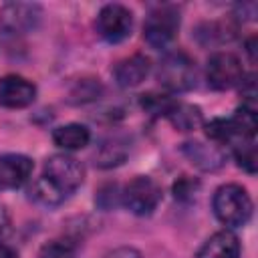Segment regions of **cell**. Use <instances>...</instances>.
Wrapping results in <instances>:
<instances>
[{
  "label": "cell",
  "mask_w": 258,
  "mask_h": 258,
  "mask_svg": "<svg viewBox=\"0 0 258 258\" xmlns=\"http://www.w3.org/2000/svg\"><path fill=\"white\" fill-rule=\"evenodd\" d=\"M85 179V167L79 159L56 153L44 161L42 175L32 185V196L44 206H58L62 204Z\"/></svg>",
  "instance_id": "cell-1"
},
{
  "label": "cell",
  "mask_w": 258,
  "mask_h": 258,
  "mask_svg": "<svg viewBox=\"0 0 258 258\" xmlns=\"http://www.w3.org/2000/svg\"><path fill=\"white\" fill-rule=\"evenodd\" d=\"M212 208H214L216 218L226 228H240L248 224V220L252 218V200L246 187L238 183L220 185L214 194Z\"/></svg>",
  "instance_id": "cell-2"
},
{
  "label": "cell",
  "mask_w": 258,
  "mask_h": 258,
  "mask_svg": "<svg viewBox=\"0 0 258 258\" xmlns=\"http://www.w3.org/2000/svg\"><path fill=\"white\" fill-rule=\"evenodd\" d=\"M196 79H198L196 62L189 54H185L181 50L167 52L157 67L159 85L171 93H185V91L194 89Z\"/></svg>",
  "instance_id": "cell-3"
},
{
  "label": "cell",
  "mask_w": 258,
  "mask_h": 258,
  "mask_svg": "<svg viewBox=\"0 0 258 258\" xmlns=\"http://www.w3.org/2000/svg\"><path fill=\"white\" fill-rule=\"evenodd\" d=\"M179 10L175 6H157L149 12L145 24H143V38L153 48H167L179 30Z\"/></svg>",
  "instance_id": "cell-4"
},
{
  "label": "cell",
  "mask_w": 258,
  "mask_h": 258,
  "mask_svg": "<svg viewBox=\"0 0 258 258\" xmlns=\"http://www.w3.org/2000/svg\"><path fill=\"white\" fill-rule=\"evenodd\" d=\"M121 198L125 208L135 216H149L161 202V187L153 177L137 175L125 185Z\"/></svg>",
  "instance_id": "cell-5"
},
{
  "label": "cell",
  "mask_w": 258,
  "mask_h": 258,
  "mask_svg": "<svg viewBox=\"0 0 258 258\" xmlns=\"http://www.w3.org/2000/svg\"><path fill=\"white\" fill-rule=\"evenodd\" d=\"M97 32L103 40L117 44L125 40L133 30V14L123 4H105L95 20Z\"/></svg>",
  "instance_id": "cell-6"
},
{
  "label": "cell",
  "mask_w": 258,
  "mask_h": 258,
  "mask_svg": "<svg viewBox=\"0 0 258 258\" xmlns=\"http://www.w3.org/2000/svg\"><path fill=\"white\" fill-rule=\"evenodd\" d=\"M208 85L216 91H226L244 81V69L236 54L232 52H214L206 64Z\"/></svg>",
  "instance_id": "cell-7"
},
{
  "label": "cell",
  "mask_w": 258,
  "mask_h": 258,
  "mask_svg": "<svg viewBox=\"0 0 258 258\" xmlns=\"http://www.w3.org/2000/svg\"><path fill=\"white\" fill-rule=\"evenodd\" d=\"M42 10L30 2H8L0 8V22L10 32H30L38 26Z\"/></svg>",
  "instance_id": "cell-8"
},
{
  "label": "cell",
  "mask_w": 258,
  "mask_h": 258,
  "mask_svg": "<svg viewBox=\"0 0 258 258\" xmlns=\"http://www.w3.org/2000/svg\"><path fill=\"white\" fill-rule=\"evenodd\" d=\"M36 97V87L32 81L20 75H6L0 79V105L8 109L28 107Z\"/></svg>",
  "instance_id": "cell-9"
},
{
  "label": "cell",
  "mask_w": 258,
  "mask_h": 258,
  "mask_svg": "<svg viewBox=\"0 0 258 258\" xmlns=\"http://www.w3.org/2000/svg\"><path fill=\"white\" fill-rule=\"evenodd\" d=\"M34 163L28 155L22 153H6L0 157V189H16L20 187L32 173Z\"/></svg>",
  "instance_id": "cell-10"
},
{
  "label": "cell",
  "mask_w": 258,
  "mask_h": 258,
  "mask_svg": "<svg viewBox=\"0 0 258 258\" xmlns=\"http://www.w3.org/2000/svg\"><path fill=\"white\" fill-rule=\"evenodd\" d=\"M149 58L145 54H131L123 60H119L113 69V75H115V81L119 87L123 89H129V87H137L141 81H145V77L149 75Z\"/></svg>",
  "instance_id": "cell-11"
},
{
  "label": "cell",
  "mask_w": 258,
  "mask_h": 258,
  "mask_svg": "<svg viewBox=\"0 0 258 258\" xmlns=\"http://www.w3.org/2000/svg\"><path fill=\"white\" fill-rule=\"evenodd\" d=\"M181 153L200 169L214 171L224 165L226 155L218 145H206L202 141H187L181 145Z\"/></svg>",
  "instance_id": "cell-12"
},
{
  "label": "cell",
  "mask_w": 258,
  "mask_h": 258,
  "mask_svg": "<svg viewBox=\"0 0 258 258\" xmlns=\"http://www.w3.org/2000/svg\"><path fill=\"white\" fill-rule=\"evenodd\" d=\"M196 258H240L238 236L232 234L230 230L216 232L202 244Z\"/></svg>",
  "instance_id": "cell-13"
},
{
  "label": "cell",
  "mask_w": 258,
  "mask_h": 258,
  "mask_svg": "<svg viewBox=\"0 0 258 258\" xmlns=\"http://www.w3.org/2000/svg\"><path fill=\"white\" fill-rule=\"evenodd\" d=\"M52 141L56 147L64 151L83 149L91 141V131L87 125H81V123H67L52 131Z\"/></svg>",
  "instance_id": "cell-14"
},
{
  "label": "cell",
  "mask_w": 258,
  "mask_h": 258,
  "mask_svg": "<svg viewBox=\"0 0 258 258\" xmlns=\"http://www.w3.org/2000/svg\"><path fill=\"white\" fill-rule=\"evenodd\" d=\"M167 119L171 121V125L179 131H194L202 125L204 117H202V109L198 105L191 103H179L175 101V105L171 107V111L167 113Z\"/></svg>",
  "instance_id": "cell-15"
},
{
  "label": "cell",
  "mask_w": 258,
  "mask_h": 258,
  "mask_svg": "<svg viewBox=\"0 0 258 258\" xmlns=\"http://www.w3.org/2000/svg\"><path fill=\"white\" fill-rule=\"evenodd\" d=\"M232 153L236 163L248 171V173H256V139H238L232 143Z\"/></svg>",
  "instance_id": "cell-16"
},
{
  "label": "cell",
  "mask_w": 258,
  "mask_h": 258,
  "mask_svg": "<svg viewBox=\"0 0 258 258\" xmlns=\"http://www.w3.org/2000/svg\"><path fill=\"white\" fill-rule=\"evenodd\" d=\"M206 135L214 143H234L236 141V131H234V125H232L230 117L228 119H222V117L212 119L206 125Z\"/></svg>",
  "instance_id": "cell-17"
},
{
  "label": "cell",
  "mask_w": 258,
  "mask_h": 258,
  "mask_svg": "<svg viewBox=\"0 0 258 258\" xmlns=\"http://www.w3.org/2000/svg\"><path fill=\"white\" fill-rule=\"evenodd\" d=\"M175 105V99H171L165 93H147L141 97V107L151 113V115H165L171 111V107Z\"/></svg>",
  "instance_id": "cell-18"
},
{
  "label": "cell",
  "mask_w": 258,
  "mask_h": 258,
  "mask_svg": "<svg viewBox=\"0 0 258 258\" xmlns=\"http://www.w3.org/2000/svg\"><path fill=\"white\" fill-rule=\"evenodd\" d=\"M77 248L71 240H52L44 244L38 252V258H75Z\"/></svg>",
  "instance_id": "cell-19"
},
{
  "label": "cell",
  "mask_w": 258,
  "mask_h": 258,
  "mask_svg": "<svg viewBox=\"0 0 258 258\" xmlns=\"http://www.w3.org/2000/svg\"><path fill=\"white\" fill-rule=\"evenodd\" d=\"M198 185H200V183H198L196 179L187 177V175L177 177V181L173 183V196H175V200H181V202L194 200V196H196V191H198Z\"/></svg>",
  "instance_id": "cell-20"
},
{
  "label": "cell",
  "mask_w": 258,
  "mask_h": 258,
  "mask_svg": "<svg viewBox=\"0 0 258 258\" xmlns=\"http://www.w3.org/2000/svg\"><path fill=\"white\" fill-rule=\"evenodd\" d=\"M105 258H139V252L135 248H117L111 254H107Z\"/></svg>",
  "instance_id": "cell-21"
},
{
  "label": "cell",
  "mask_w": 258,
  "mask_h": 258,
  "mask_svg": "<svg viewBox=\"0 0 258 258\" xmlns=\"http://www.w3.org/2000/svg\"><path fill=\"white\" fill-rule=\"evenodd\" d=\"M0 258H18V254L10 248V246H6V244H0Z\"/></svg>",
  "instance_id": "cell-22"
},
{
  "label": "cell",
  "mask_w": 258,
  "mask_h": 258,
  "mask_svg": "<svg viewBox=\"0 0 258 258\" xmlns=\"http://www.w3.org/2000/svg\"><path fill=\"white\" fill-rule=\"evenodd\" d=\"M254 46H256V36H252V38L246 42V52H248V56H250V60H252V62L256 60V54H254V50H256V48H254Z\"/></svg>",
  "instance_id": "cell-23"
}]
</instances>
